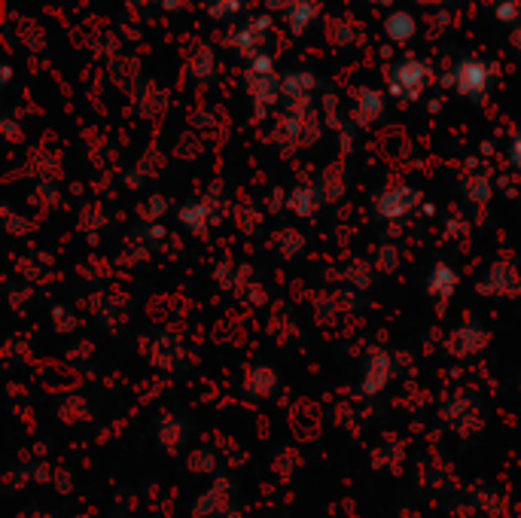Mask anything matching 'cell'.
<instances>
[{
  "label": "cell",
  "instance_id": "3957f363",
  "mask_svg": "<svg viewBox=\"0 0 521 518\" xmlns=\"http://www.w3.org/2000/svg\"><path fill=\"white\" fill-rule=\"evenodd\" d=\"M247 89H251L256 107H260V114L278 101L280 79L275 74V65H271L269 55L260 52V55H253V59H251V68H247Z\"/></svg>",
  "mask_w": 521,
  "mask_h": 518
},
{
  "label": "cell",
  "instance_id": "30bf717a",
  "mask_svg": "<svg viewBox=\"0 0 521 518\" xmlns=\"http://www.w3.org/2000/svg\"><path fill=\"white\" fill-rule=\"evenodd\" d=\"M384 114V98L375 89H360L357 92V104H354V123L357 125H369L375 123Z\"/></svg>",
  "mask_w": 521,
  "mask_h": 518
},
{
  "label": "cell",
  "instance_id": "277c9868",
  "mask_svg": "<svg viewBox=\"0 0 521 518\" xmlns=\"http://www.w3.org/2000/svg\"><path fill=\"white\" fill-rule=\"evenodd\" d=\"M421 202V195H418V189H412V186H394V189H384V193L379 195V214L384 220H406L408 214L418 207Z\"/></svg>",
  "mask_w": 521,
  "mask_h": 518
},
{
  "label": "cell",
  "instance_id": "8fae6325",
  "mask_svg": "<svg viewBox=\"0 0 521 518\" xmlns=\"http://www.w3.org/2000/svg\"><path fill=\"white\" fill-rule=\"evenodd\" d=\"M384 34L394 40V43H408V40L418 34V22H415L412 13L397 10L388 15V22H384Z\"/></svg>",
  "mask_w": 521,
  "mask_h": 518
},
{
  "label": "cell",
  "instance_id": "ac0fdd59",
  "mask_svg": "<svg viewBox=\"0 0 521 518\" xmlns=\"http://www.w3.org/2000/svg\"><path fill=\"white\" fill-rule=\"evenodd\" d=\"M415 4H421V6H439L443 0H415Z\"/></svg>",
  "mask_w": 521,
  "mask_h": 518
},
{
  "label": "cell",
  "instance_id": "5bb4252c",
  "mask_svg": "<svg viewBox=\"0 0 521 518\" xmlns=\"http://www.w3.org/2000/svg\"><path fill=\"white\" fill-rule=\"evenodd\" d=\"M180 220L187 223V229H205L211 217H207V207L205 204H192V207H183Z\"/></svg>",
  "mask_w": 521,
  "mask_h": 518
},
{
  "label": "cell",
  "instance_id": "8992f818",
  "mask_svg": "<svg viewBox=\"0 0 521 518\" xmlns=\"http://www.w3.org/2000/svg\"><path fill=\"white\" fill-rule=\"evenodd\" d=\"M394 376V363H390L388 354H381V350H375L372 357L366 360V372H363V390L369 396H375L379 390H384V385Z\"/></svg>",
  "mask_w": 521,
  "mask_h": 518
},
{
  "label": "cell",
  "instance_id": "ffe728a7",
  "mask_svg": "<svg viewBox=\"0 0 521 518\" xmlns=\"http://www.w3.org/2000/svg\"><path fill=\"white\" fill-rule=\"evenodd\" d=\"M138 4H143V0H138ZM147 4H150V0H147Z\"/></svg>",
  "mask_w": 521,
  "mask_h": 518
},
{
  "label": "cell",
  "instance_id": "52a82bcc",
  "mask_svg": "<svg viewBox=\"0 0 521 518\" xmlns=\"http://www.w3.org/2000/svg\"><path fill=\"white\" fill-rule=\"evenodd\" d=\"M317 13H320V0H287L284 4L287 25H290L293 34H306V31L315 25Z\"/></svg>",
  "mask_w": 521,
  "mask_h": 518
},
{
  "label": "cell",
  "instance_id": "e0dca14e",
  "mask_svg": "<svg viewBox=\"0 0 521 518\" xmlns=\"http://www.w3.org/2000/svg\"><path fill=\"white\" fill-rule=\"evenodd\" d=\"M512 43H516L518 50H521V25H518L516 31H512Z\"/></svg>",
  "mask_w": 521,
  "mask_h": 518
},
{
  "label": "cell",
  "instance_id": "9c48e42d",
  "mask_svg": "<svg viewBox=\"0 0 521 518\" xmlns=\"http://www.w3.org/2000/svg\"><path fill=\"white\" fill-rule=\"evenodd\" d=\"M269 19H253L247 28H238L235 31V37H232V43L238 46V52H244V55H260V46H262V37L269 34Z\"/></svg>",
  "mask_w": 521,
  "mask_h": 518
},
{
  "label": "cell",
  "instance_id": "d6986e66",
  "mask_svg": "<svg viewBox=\"0 0 521 518\" xmlns=\"http://www.w3.org/2000/svg\"><path fill=\"white\" fill-rule=\"evenodd\" d=\"M369 4H379V6H384V4H390V0H369Z\"/></svg>",
  "mask_w": 521,
  "mask_h": 518
},
{
  "label": "cell",
  "instance_id": "7a4b0ae2",
  "mask_svg": "<svg viewBox=\"0 0 521 518\" xmlns=\"http://www.w3.org/2000/svg\"><path fill=\"white\" fill-rule=\"evenodd\" d=\"M491 68L482 59H463L445 74V83L470 101H482L491 89Z\"/></svg>",
  "mask_w": 521,
  "mask_h": 518
},
{
  "label": "cell",
  "instance_id": "7c38bea8",
  "mask_svg": "<svg viewBox=\"0 0 521 518\" xmlns=\"http://www.w3.org/2000/svg\"><path fill=\"white\" fill-rule=\"evenodd\" d=\"M311 89H315L311 74H287V79H280V92L299 104H306V92H311Z\"/></svg>",
  "mask_w": 521,
  "mask_h": 518
},
{
  "label": "cell",
  "instance_id": "ba28073f",
  "mask_svg": "<svg viewBox=\"0 0 521 518\" xmlns=\"http://www.w3.org/2000/svg\"><path fill=\"white\" fill-rule=\"evenodd\" d=\"M458 272H454L448 262H436V266L430 268V277H427V290L430 296L436 302H448L454 296V290H458Z\"/></svg>",
  "mask_w": 521,
  "mask_h": 518
},
{
  "label": "cell",
  "instance_id": "6da1fadb",
  "mask_svg": "<svg viewBox=\"0 0 521 518\" xmlns=\"http://www.w3.org/2000/svg\"><path fill=\"white\" fill-rule=\"evenodd\" d=\"M427 83H430V68L427 61L421 59H403L388 70V95L399 104L418 101Z\"/></svg>",
  "mask_w": 521,
  "mask_h": 518
},
{
  "label": "cell",
  "instance_id": "5b68a950",
  "mask_svg": "<svg viewBox=\"0 0 521 518\" xmlns=\"http://www.w3.org/2000/svg\"><path fill=\"white\" fill-rule=\"evenodd\" d=\"M482 293H491V296H512V293L521 290V277L516 272V266H507V262H497V266L488 272V277L479 284Z\"/></svg>",
  "mask_w": 521,
  "mask_h": 518
},
{
  "label": "cell",
  "instance_id": "2e32d148",
  "mask_svg": "<svg viewBox=\"0 0 521 518\" xmlns=\"http://www.w3.org/2000/svg\"><path fill=\"white\" fill-rule=\"evenodd\" d=\"M509 162L521 171V132L516 134V141H512V147H509Z\"/></svg>",
  "mask_w": 521,
  "mask_h": 518
},
{
  "label": "cell",
  "instance_id": "4fadbf2b",
  "mask_svg": "<svg viewBox=\"0 0 521 518\" xmlns=\"http://www.w3.org/2000/svg\"><path fill=\"white\" fill-rule=\"evenodd\" d=\"M317 198H320V193L315 186H299V189H293V195H290V207L299 217H308L311 211L317 207Z\"/></svg>",
  "mask_w": 521,
  "mask_h": 518
},
{
  "label": "cell",
  "instance_id": "9a60e30c",
  "mask_svg": "<svg viewBox=\"0 0 521 518\" xmlns=\"http://www.w3.org/2000/svg\"><path fill=\"white\" fill-rule=\"evenodd\" d=\"M494 15L500 22H507V25H512V22H518V15H521V0H500Z\"/></svg>",
  "mask_w": 521,
  "mask_h": 518
}]
</instances>
